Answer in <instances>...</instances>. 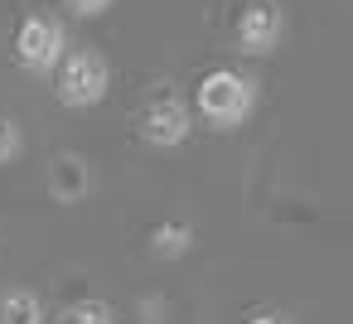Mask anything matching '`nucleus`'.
I'll return each instance as SVG.
<instances>
[{"instance_id":"obj_1","label":"nucleus","mask_w":353,"mask_h":324,"mask_svg":"<svg viewBox=\"0 0 353 324\" xmlns=\"http://www.w3.org/2000/svg\"><path fill=\"white\" fill-rule=\"evenodd\" d=\"M194 112L213 131H237L256 112V83L247 73H237V68H213L194 88Z\"/></svg>"},{"instance_id":"obj_2","label":"nucleus","mask_w":353,"mask_h":324,"mask_svg":"<svg viewBox=\"0 0 353 324\" xmlns=\"http://www.w3.org/2000/svg\"><path fill=\"white\" fill-rule=\"evenodd\" d=\"M112 92V63L97 54V49H68L54 68V97L73 112H88L97 107L102 97Z\"/></svg>"},{"instance_id":"obj_3","label":"nucleus","mask_w":353,"mask_h":324,"mask_svg":"<svg viewBox=\"0 0 353 324\" xmlns=\"http://www.w3.org/2000/svg\"><path fill=\"white\" fill-rule=\"evenodd\" d=\"M68 54V30L54 15H25L15 30V63L25 73H54Z\"/></svg>"},{"instance_id":"obj_4","label":"nucleus","mask_w":353,"mask_h":324,"mask_svg":"<svg viewBox=\"0 0 353 324\" xmlns=\"http://www.w3.org/2000/svg\"><path fill=\"white\" fill-rule=\"evenodd\" d=\"M189 131H194V107H189L184 97L155 92V97L145 102V112H141V141H145V145L174 150V145L189 141Z\"/></svg>"},{"instance_id":"obj_5","label":"nucleus","mask_w":353,"mask_h":324,"mask_svg":"<svg viewBox=\"0 0 353 324\" xmlns=\"http://www.w3.org/2000/svg\"><path fill=\"white\" fill-rule=\"evenodd\" d=\"M281 34H285V15H281L276 0H247L242 15H237V49L261 59L281 44Z\"/></svg>"},{"instance_id":"obj_6","label":"nucleus","mask_w":353,"mask_h":324,"mask_svg":"<svg viewBox=\"0 0 353 324\" xmlns=\"http://www.w3.org/2000/svg\"><path fill=\"white\" fill-rule=\"evenodd\" d=\"M49 194H54L59 203H83V199L92 194V170H88V160H83V155H59V160L49 165Z\"/></svg>"},{"instance_id":"obj_7","label":"nucleus","mask_w":353,"mask_h":324,"mask_svg":"<svg viewBox=\"0 0 353 324\" xmlns=\"http://www.w3.org/2000/svg\"><path fill=\"white\" fill-rule=\"evenodd\" d=\"M44 319H49V310L34 290L15 285V290L0 295V324H44Z\"/></svg>"},{"instance_id":"obj_8","label":"nucleus","mask_w":353,"mask_h":324,"mask_svg":"<svg viewBox=\"0 0 353 324\" xmlns=\"http://www.w3.org/2000/svg\"><path fill=\"white\" fill-rule=\"evenodd\" d=\"M189 242H194V227H189V223H160V227L150 232V252H155L160 261L184 256V252H189Z\"/></svg>"},{"instance_id":"obj_9","label":"nucleus","mask_w":353,"mask_h":324,"mask_svg":"<svg viewBox=\"0 0 353 324\" xmlns=\"http://www.w3.org/2000/svg\"><path fill=\"white\" fill-rule=\"evenodd\" d=\"M54 324H117V310H112L107 300H97V295H83V300H73L68 310H59Z\"/></svg>"},{"instance_id":"obj_10","label":"nucleus","mask_w":353,"mask_h":324,"mask_svg":"<svg viewBox=\"0 0 353 324\" xmlns=\"http://www.w3.org/2000/svg\"><path fill=\"white\" fill-rule=\"evenodd\" d=\"M20 150H25L20 126H15L10 117H0V170H6V165H15V160H20Z\"/></svg>"},{"instance_id":"obj_11","label":"nucleus","mask_w":353,"mask_h":324,"mask_svg":"<svg viewBox=\"0 0 353 324\" xmlns=\"http://www.w3.org/2000/svg\"><path fill=\"white\" fill-rule=\"evenodd\" d=\"M63 10H73L78 20H97L112 10V0H63Z\"/></svg>"},{"instance_id":"obj_12","label":"nucleus","mask_w":353,"mask_h":324,"mask_svg":"<svg viewBox=\"0 0 353 324\" xmlns=\"http://www.w3.org/2000/svg\"><path fill=\"white\" fill-rule=\"evenodd\" d=\"M247 324H290V319H285V314H252Z\"/></svg>"}]
</instances>
